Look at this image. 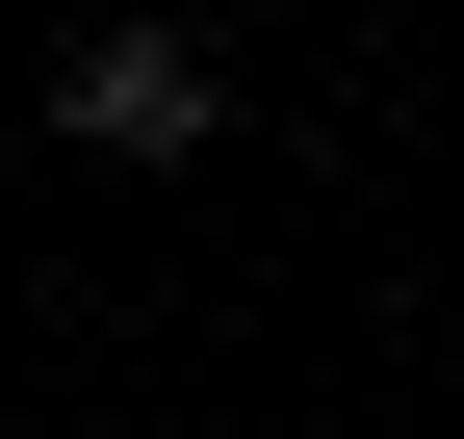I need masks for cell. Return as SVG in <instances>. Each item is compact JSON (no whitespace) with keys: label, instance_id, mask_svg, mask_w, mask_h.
<instances>
[{"label":"cell","instance_id":"obj_1","mask_svg":"<svg viewBox=\"0 0 464 439\" xmlns=\"http://www.w3.org/2000/svg\"><path fill=\"white\" fill-rule=\"evenodd\" d=\"M52 130H103V155H181V130H207V52H181V26H103V52H52Z\"/></svg>","mask_w":464,"mask_h":439}]
</instances>
